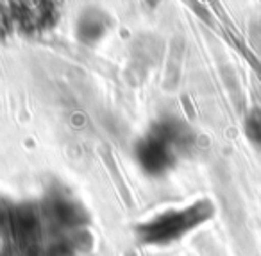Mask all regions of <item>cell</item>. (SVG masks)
<instances>
[{
    "label": "cell",
    "mask_w": 261,
    "mask_h": 256,
    "mask_svg": "<svg viewBox=\"0 0 261 256\" xmlns=\"http://www.w3.org/2000/svg\"><path fill=\"white\" fill-rule=\"evenodd\" d=\"M247 133L252 140L261 142V117L256 115L247 122Z\"/></svg>",
    "instance_id": "cell-1"
}]
</instances>
